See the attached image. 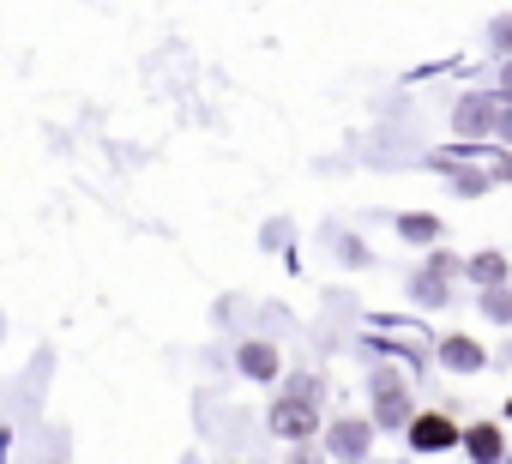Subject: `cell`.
I'll use <instances>...</instances> for the list:
<instances>
[{
	"label": "cell",
	"instance_id": "obj_3",
	"mask_svg": "<svg viewBox=\"0 0 512 464\" xmlns=\"http://www.w3.org/2000/svg\"><path fill=\"white\" fill-rule=\"evenodd\" d=\"M241 368H247L253 380H272V374H278V356H272L266 344H247V350H241Z\"/></svg>",
	"mask_w": 512,
	"mask_h": 464
},
{
	"label": "cell",
	"instance_id": "obj_7",
	"mask_svg": "<svg viewBox=\"0 0 512 464\" xmlns=\"http://www.w3.org/2000/svg\"><path fill=\"white\" fill-rule=\"evenodd\" d=\"M434 229H440L434 217H404V236H410V242H428V236H434Z\"/></svg>",
	"mask_w": 512,
	"mask_h": 464
},
{
	"label": "cell",
	"instance_id": "obj_12",
	"mask_svg": "<svg viewBox=\"0 0 512 464\" xmlns=\"http://www.w3.org/2000/svg\"><path fill=\"white\" fill-rule=\"evenodd\" d=\"M500 139H512V115H506V121H500Z\"/></svg>",
	"mask_w": 512,
	"mask_h": 464
},
{
	"label": "cell",
	"instance_id": "obj_8",
	"mask_svg": "<svg viewBox=\"0 0 512 464\" xmlns=\"http://www.w3.org/2000/svg\"><path fill=\"white\" fill-rule=\"evenodd\" d=\"M470 272H476V278H482V284H500V272H506V266H500V260H494V254H482V260H476V266H470Z\"/></svg>",
	"mask_w": 512,
	"mask_h": 464
},
{
	"label": "cell",
	"instance_id": "obj_10",
	"mask_svg": "<svg viewBox=\"0 0 512 464\" xmlns=\"http://www.w3.org/2000/svg\"><path fill=\"white\" fill-rule=\"evenodd\" d=\"M488 314H494V320H512V296H506V290H494V296H488Z\"/></svg>",
	"mask_w": 512,
	"mask_h": 464
},
{
	"label": "cell",
	"instance_id": "obj_2",
	"mask_svg": "<svg viewBox=\"0 0 512 464\" xmlns=\"http://www.w3.org/2000/svg\"><path fill=\"white\" fill-rule=\"evenodd\" d=\"M410 440H416V446H452L458 428H452L446 416H416V422H410Z\"/></svg>",
	"mask_w": 512,
	"mask_h": 464
},
{
	"label": "cell",
	"instance_id": "obj_1",
	"mask_svg": "<svg viewBox=\"0 0 512 464\" xmlns=\"http://www.w3.org/2000/svg\"><path fill=\"white\" fill-rule=\"evenodd\" d=\"M308 392H314V386L302 380V386H296V398L278 410V428H284V434H308V428H314V416H308Z\"/></svg>",
	"mask_w": 512,
	"mask_h": 464
},
{
	"label": "cell",
	"instance_id": "obj_4",
	"mask_svg": "<svg viewBox=\"0 0 512 464\" xmlns=\"http://www.w3.org/2000/svg\"><path fill=\"white\" fill-rule=\"evenodd\" d=\"M446 362H452V368H476V362H482V350H476V344H464V338H452V344H446Z\"/></svg>",
	"mask_w": 512,
	"mask_h": 464
},
{
	"label": "cell",
	"instance_id": "obj_13",
	"mask_svg": "<svg viewBox=\"0 0 512 464\" xmlns=\"http://www.w3.org/2000/svg\"><path fill=\"white\" fill-rule=\"evenodd\" d=\"M506 91H512V67H506Z\"/></svg>",
	"mask_w": 512,
	"mask_h": 464
},
{
	"label": "cell",
	"instance_id": "obj_5",
	"mask_svg": "<svg viewBox=\"0 0 512 464\" xmlns=\"http://www.w3.org/2000/svg\"><path fill=\"white\" fill-rule=\"evenodd\" d=\"M380 410H386V422H398V410H404V398H398V380H380Z\"/></svg>",
	"mask_w": 512,
	"mask_h": 464
},
{
	"label": "cell",
	"instance_id": "obj_6",
	"mask_svg": "<svg viewBox=\"0 0 512 464\" xmlns=\"http://www.w3.org/2000/svg\"><path fill=\"white\" fill-rule=\"evenodd\" d=\"M470 452H476V458H494V452H500V434H494V428H476V434H470Z\"/></svg>",
	"mask_w": 512,
	"mask_h": 464
},
{
	"label": "cell",
	"instance_id": "obj_11",
	"mask_svg": "<svg viewBox=\"0 0 512 464\" xmlns=\"http://www.w3.org/2000/svg\"><path fill=\"white\" fill-rule=\"evenodd\" d=\"M494 37H500V43L512 49V19H500V25H494Z\"/></svg>",
	"mask_w": 512,
	"mask_h": 464
},
{
	"label": "cell",
	"instance_id": "obj_9",
	"mask_svg": "<svg viewBox=\"0 0 512 464\" xmlns=\"http://www.w3.org/2000/svg\"><path fill=\"white\" fill-rule=\"evenodd\" d=\"M482 121H488V103H464L458 109V127H482Z\"/></svg>",
	"mask_w": 512,
	"mask_h": 464
}]
</instances>
